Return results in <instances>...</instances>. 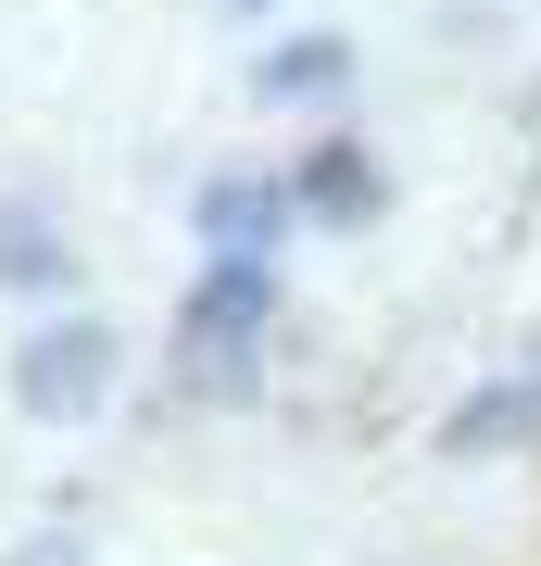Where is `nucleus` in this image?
<instances>
[{
	"label": "nucleus",
	"instance_id": "nucleus-1",
	"mask_svg": "<svg viewBox=\"0 0 541 566\" xmlns=\"http://www.w3.org/2000/svg\"><path fill=\"white\" fill-rule=\"evenodd\" d=\"M101 390H114V327H101V315H51L39 327V340H25L13 353V403L25 416H101Z\"/></svg>",
	"mask_w": 541,
	"mask_h": 566
},
{
	"label": "nucleus",
	"instance_id": "nucleus-6",
	"mask_svg": "<svg viewBox=\"0 0 541 566\" xmlns=\"http://www.w3.org/2000/svg\"><path fill=\"white\" fill-rule=\"evenodd\" d=\"M517 428H541V378H517V390H479V403L454 416V453H491V441H517Z\"/></svg>",
	"mask_w": 541,
	"mask_h": 566
},
{
	"label": "nucleus",
	"instance_id": "nucleus-2",
	"mask_svg": "<svg viewBox=\"0 0 541 566\" xmlns=\"http://www.w3.org/2000/svg\"><path fill=\"white\" fill-rule=\"evenodd\" d=\"M264 315H278V277H264V252H215L189 290V365L201 378H240V353L264 340Z\"/></svg>",
	"mask_w": 541,
	"mask_h": 566
},
{
	"label": "nucleus",
	"instance_id": "nucleus-8",
	"mask_svg": "<svg viewBox=\"0 0 541 566\" xmlns=\"http://www.w3.org/2000/svg\"><path fill=\"white\" fill-rule=\"evenodd\" d=\"M0 566H89V542H76V528H39V542H13Z\"/></svg>",
	"mask_w": 541,
	"mask_h": 566
},
{
	"label": "nucleus",
	"instance_id": "nucleus-3",
	"mask_svg": "<svg viewBox=\"0 0 541 566\" xmlns=\"http://www.w3.org/2000/svg\"><path fill=\"white\" fill-rule=\"evenodd\" d=\"M290 214H302V189H278V177H215L201 189V240L215 252H264Z\"/></svg>",
	"mask_w": 541,
	"mask_h": 566
},
{
	"label": "nucleus",
	"instance_id": "nucleus-5",
	"mask_svg": "<svg viewBox=\"0 0 541 566\" xmlns=\"http://www.w3.org/2000/svg\"><path fill=\"white\" fill-rule=\"evenodd\" d=\"M341 76H353L341 39H278L264 51V102H315V88H341Z\"/></svg>",
	"mask_w": 541,
	"mask_h": 566
},
{
	"label": "nucleus",
	"instance_id": "nucleus-9",
	"mask_svg": "<svg viewBox=\"0 0 541 566\" xmlns=\"http://www.w3.org/2000/svg\"><path fill=\"white\" fill-rule=\"evenodd\" d=\"M240 13H264V0H240Z\"/></svg>",
	"mask_w": 541,
	"mask_h": 566
},
{
	"label": "nucleus",
	"instance_id": "nucleus-4",
	"mask_svg": "<svg viewBox=\"0 0 541 566\" xmlns=\"http://www.w3.org/2000/svg\"><path fill=\"white\" fill-rule=\"evenodd\" d=\"M302 214H327V227H378V202H391V189H378V164H365L353 139H315V164H302Z\"/></svg>",
	"mask_w": 541,
	"mask_h": 566
},
{
	"label": "nucleus",
	"instance_id": "nucleus-7",
	"mask_svg": "<svg viewBox=\"0 0 541 566\" xmlns=\"http://www.w3.org/2000/svg\"><path fill=\"white\" fill-rule=\"evenodd\" d=\"M0 277H25V290H63V240H51V227L25 214V202L0 214Z\"/></svg>",
	"mask_w": 541,
	"mask_h": 566
}]
</instances>
